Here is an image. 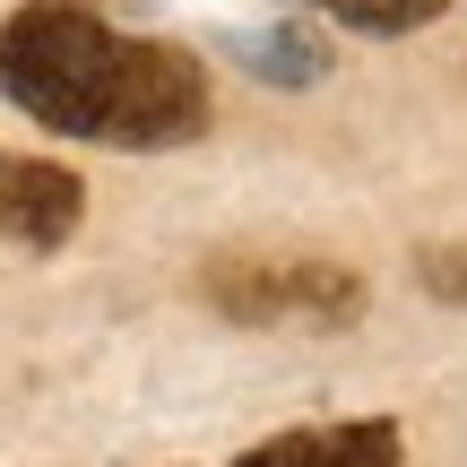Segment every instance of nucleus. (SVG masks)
Returning <instances> with one entry per match:
<instances>
[{
  "label": "nucleus",
  "instance_id": "obj_1",
  "mask_svg": "<svg viewBox=\"0 0 467 467\" xmlns=\"http://www.w3.org/2000/svg\"><path fill=\"white\" fill-rule=\"evenodd\" d=\"M0 96L52 139L87 148H191L217 113L200 52L130 35L96 0H17L0 17Z\"/></svg>",
  "mask_w": 467,
  "mask_h": 467
},
{
  "label": "nucleus",
  "instance_id": "obj_5",
  "mask_svg": "<svg viewBox=\"0 0 467 467\" xmlns=\"http://www.w3.org/2000/svg\"><path fill=\"white\" fill-rule=\"evenodd\" d=\"M295 9L337 17L347 35H416V26H433L451 0H295Z\"/></svg>",
  "mask_w": 467,
  "mask_h": 467
},
{
  "label": "nucleus",
  "instance_id": "obj_3",
  "mask_svg": "<svg viewBox=\"0 0 467 467\" xmlns=\"http://www.w3.org/2000/svg\"><path fill=\"white\" fill-rule=\"evenodd\" d=\"M87 217V182L52 156H0V243L9 251H61Z\"/></svg>",
  "mask_w": 467,
  "mask_h": 467
},
{
  "label": "nucleus",
  "instance_id": "obj_2",
  "mask_svg": "<svg viewBox=\"0 0 467 467\" xmlns=\"http://www.w3.org/2000/svg\"><path fill=\"white\" fill-rule=\"evenodd\" d=\"M200 295L234 329H355L364 320V277L337 260H217Z\"/></svg>",
  "mask_w": 467,
  "mask_h": 467
},
{
  "label": "nucleus",
  "instance_id": "obj_6",
  "mask_svg": "<svg viewBox=\"0 0 467 467\" xmlns=\"http://www.w3.org/2000/svg\"><path fill=\"white\" fill-rule=\"evenodd\" d=\"M243 69H260V78H277V87H312L329 61H320V44H312V35L277 26V35H251V44H243Z\"/></svg>",
  "mask_w": 467,
  "mask_h": 467
},
{
  "label": "nucleus",
  "instance_id": "obj_4",
  "mask_svg": "<svg viewBox=\"0 0 467 467\" xmlns=\"http://www.w3.org/2000/svg\"><path fill=\"white\" fill-rule=\"evenodd\" d=\"M234 467H407V433L389 416H347V424H295V433L251 441Z\"/></svg>",
  "mask_w": 467,
  "mask_h": 467
},
{
  "label": "nucleus",
  "instance_id": "obj_7",
  "mask_svg": "<svg viewBox=\"0 0 467 467\" xmlns=\"http://www.w3.org/2000/svg\"><path fill=\"white\" fill-rule=\"evenodd\" d=\"M416 277H424V295L467 303V251H416Z\"/></svg>",
  "mask_w": 467,
  "mask_h": 467
}]
</instances>
